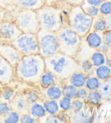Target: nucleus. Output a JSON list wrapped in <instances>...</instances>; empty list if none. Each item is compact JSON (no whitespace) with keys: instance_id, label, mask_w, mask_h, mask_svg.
I'll use <instances>...</instances> for the list:
<instances>
[{"instance_id":"nucleus-27","label":"nucleus","mask_w":111,"mask_h":123,"mask_svg":"<svg viewBox=\"0 0 111 123\" xmlns=\"http://www.w3.org/2000/svg\"><path fill=\"white\" fill-rule=\"evenodd\" d=\"M107 30V23H106L104 16L99 15L97 17L93 18L91 31H96V32H100V33H104Z\"/></svg>"},{"instance_id":"nucleus-18","label":"nucleus","mask_w":111,"mask_h":123,"mask_svg":"<svg viewBox=\"0 0 111 123\" xmlns=\"http://www.w3.org/2000/svg\"><path fill=\"white\" fill-rule=\"evenodd\" d=\"M28 113L32 115L37 120H39L43 118L46 115L45 109L43 104V100H39L33 104H30L28 105Z\"/></svg>"},{"instance_id":"nucleus-4","label":"nucleus","mask_w":111,"mask_h":123,"mask_svg":"<svg viewBox=\"0 0 111 123\" xmlns=\"http://www.w3.org/2000/svg\"><path fill=\"white\" fill-rule=\"evenodd\" d=\"M93 18L83 10L81 6H71L68 15V24L81 38L91 31Z\"/></svg>"},{"instance_id":"nucleus-2","label":"nucleus","mask_w":111,"mask_h":123,"mask_svg":"<svg viewBox=\"0 0 111 123\" xmlns=\"http://www.w3.org/2000/svg\"><path fill=\"white\" fill-rule=\"evenodd\" d=\"M62 5L53 6L44 4L36 10L40 28L56 32L63 26L68 25V15L69 10L65 12L63 8L61 7Z\"/></svg>"},{"instance_id":"nucleus-35","label":"nucleus","mask_w":111,"mask_h":123,"mask_svg":"<svg viewBox=\"0 0 111 123\" xmlns=\"http://www.w3.org/2000/svg\"><path fill=\"white\" fill-rule=\"evenodd\" d=\"M85 105H86L85 101L78 99V98H74L72 100V105H71V109L69 112L70 113H78L82 110Z\"/></svg>"},{"instance_id":"nucleus-11","label":"nucleus","mask_w":111,"mask_h":123,"mask_svg":"<svg viewBox=\"0 0 111 123\" xmlns=\"http://www.w3.org/2000/svg\"><path fill=\"white\" fill-rule=\"evenodd\" d=\"M15 77V67L0 56V84H9Z\"/></svg>"},{"instance_id":"nucleus-29","label":"nucleus","mask_w":111,"mask_h":123,"mask_svg":"<svg viewBox=\"0 0 111 123\" xmlns=\"http://www.w3.org/2000/svg\"><path fill=\"white\" fill-rule=\"evenodd\" d=\"M21 114L19 113L16 110H11L4 117H0V121L5 123H19L21 120Z\"/></svg>"},{"instance_id":"nucleus-9","label":"nucleus","mask_w":111,"mask_h":123,"mask_svg":"<svg viewBox=\"0 0 111 123\" xmlns=\"http://www.w3.org/2000/svg\"><path fill=\"white\" fill-rule=\"evenodd\" d=\"M0 56L13 67H15L23 55L12 44H0Z\"/></svg>"},{"instance_id":"nucleus-5","label":"nucleus","mask_w":111,"mask_h":123,"mask_svg":"<svg viewBox=\"0 0 111 123\" xmlns=\"http://www.w3.org/2000/svg\"><path fill=\"white\" fill-rule=\"evenodd\" d=\"M59 44V51L68 56H74L77 51L81 37L68 25L63 26L56 32Z\"/></svg>"},{"instance_id":"nucleus-12","label":"nucleus","mask_w":111,"mask_h":123,"mask_svg":"<svg viewBox=\"0 0 111 123\" xmlns=\"http://www.w3.org/2000/svg\"><path fill=\"white\" fill-rule=\"evenodd\" d=\"M92 106L87 104L78 113H70V122L74 123H88L93 121V112Z\"/></svg>"},{"instance_id":"nucleus-7","label":"nucleus","mask_w":111,"mask_h":123,"mask_svg":"<svg viewBox=\"0 0 111 123\" xmlns=\"http://www.w3.org/2000/svg\"><path fill=\"white\" fill-rule=\"evenodd\" d=\"M15 23L22 33H37L40 29L36 10L21 9L15 15Z\"/></svg>"},{"instance_id":"nucleus-10","label":"nucleus","mask_w":111,"mask_h":123,"mask_svg":"<svg viewBox=\"0 0 111 123\" xmlns=\"http://www.w3.org/2000/svg\"><path fill=\"white\" fill-rule=\"evenodd\" d=\"M22 33L15 22L0 23V37L4 40L13 41Z\"/></svg>"},{"instance_id":"nucleus-22","label":"nucleus","mask_w":111,"mask_h":123,"mask_svg":"<svg viewBox=\"0 0 111 123\" xmlns=\"http://www.w3.org/2000/svg\"><path fill=\"white\" fill-rule=\"evenodd\" d=\"M85 103H86V104L92 106V107H96V106L103 104V98H102V96L100 94V92H98V90L90 91L88 96L85 100Z\"/></svg>"},{"instance_id":"nucleus-26","label":"nucleus","mask_w":111,"mask_h":123,"mask_svg":"<svg viewBox=\"0 0 111 123\" xmlns=\"http://www.w3.org/2000/svg\"><path fill=\"white\" fill-rule=\"evenodd\" d=\"M62 88V95L68 98H71V99H74L76 98V92L77 88L74 86L73 85H71L68 83L67 80H61Z\"/></svg>"},{"instance_id":"nucleus-46","label":"nucleus","mask_w":111,"mask_h":123,"mask_svg":"<svg viewBox=\"0 0 111 123\" xmlns=\"http://www.w3.org/2000/svg\"><path fill=\"white\" fill-rule=\"evenodd\" d=\"M98 50H100V51H102V52H104V53L107 54L108 52L109 51V47L108 46V44H106V43L103 42L101 44V45H100L99 47L98 48Z\"/></svg>"},{"instance_id":"nucleus-15","label":"nucleus","mask_w":111,"mask_h":123,"mask_svg":"<svg viewBox=\"0 0 111 123\" xmlns=\"http://www.w3.org/2000/svg\"><path fill=\"white\" fill-rule=\"evenodd\" d=\"M40 92L44 99L58 100L59 98H61L63 96L61 81L59 83H57V84H55L53 86H50L47 87V88H42Z\"/></svg>"},{"instance_id":"nucleus-44","label":"nucleus","mask_w":111,"mask_h":123,"mask_svg":"<svg viewBox=\"0 0 111 123\" xmlns=\"http://www.w3.org/2000/svg\"><path fill=\"white\" fill-rule=\"evenodd\" d=\"M85 0H64V2L70 6H80Z\"/></svg>"},{"instance_id":"nucleus-40","label":"nucleus","mask_w":111,"mask_h":123,"mask_svg":"<svg viewBox=\"0 0 111 123\" xmlns=\"http://www.w3.org/2000/svg\"><path fill=\"white\" fill-rule=\"evenodd\" d=\"M88 93H89V91L87 90L85 86L77 88L76 98L85 101V100L86 99V98H87V96H88Z\"/></svg>"},{"instance_id":"nucleus-47","label":"nucleus","mask_w":111,"mask_h":123,"mask_svg":"<svg viewBox=\"0 0 111 123\" xmlns=\"http://www.w3.org/2000/svg\"><path fill=\"white\" fill-rule=\"evenodd\" d=\"M104 20H105L106 23H107V28L108 30H111V14H109V15L104 16Z\"/></svg>"},{"instance_id":"nucleus-21","label":"nucleus","mask_w":111,"mask_h":123,"mask_svg":"<svg viewBox=\"0 0 111 123\" xmlns=\"http://www.w3.org/2000/svg\"><path fill=\"white\" fill-rule=\"evenodd\" d=\"M98 92L103 98V103L109 102L111 98V78L101 81Z\"/></svg>"},{"instance_id":"nucleus-50","label":"nucleus","mask_w":111,"mask_h":123,"mask_svg":"<svg viewBox=\"0 0 111 123\" xmlns=\"http://www.w3.org/2000/svg\"><path fill=\"white\" fill-rule=\"evenodd\" d=\"M108 1H111V0H108Z\"/></svg>"},{"instance_id":"nucleus-13","label":"nucleus","mask_w":111,"mask_h":123,"mask_svg":"<svg viewBox=\"0 0 111 123\" xmlns=\"http://www.w3.org/2000/svg\"><path fill=\"white\" fill-rule=\"evenodd\" d=\"M95 50H94L91 46H89V44L86 43V41L85 40L84 38H81L80 45H79L78 49H77V51L74 57L75 58V60L78 62H79L84 61V60L90 59L91 56H92V53Z\"/></svg>"},{"instance_id":"nucleus-19","label":"nucleus","mask_w":111,"mask_h":123,"mask_svg":"<svg viewBox=\"0 0 111 123\" xmlns=\"http://www.w3.org/2000/svg\"><path fill=\"white\" fill-rule=\"evenodd\" d=\"M86 78H87V76L83 72H81L80 70L78 69L75 72H74L68 78L67 80L68 81V83H70L71 85H73L74 86H75L76 88H80V87L85 86Z\"/></svg>"},{"instance_id":"nucleus-24","label":"nucleus","mask_w":111,"mask_h":123,"mask_svg":"<svg viewBox=\"0 0 111 123\" xmlns=\"http://www.w3.org/2000/svg\"><path fill=\"white\" fill-rule=\"evenodd\" d=\"M94 75L98 77L101 81L109 79L111 78V67L108 64L98 66V67L95 68Z\"/></svg>"},{"instance_id":"nucleus-48","label":"nucleus","mask_w":111,"mask_h":123,"mask_svg":"<svg viewBox=\"0 0 111 123\" xmlns=\"http://www.w3.org/2000/svg\"><path fill=\"white\" fill-rule=\"evenodd\" d=\"M11 3H15V0H0V5L4 6L6 4H11Z\"/></svg>"},{"instance_id":"nucleus-23","label":"nucleus","mask_w":111,"mask_h":123,"mask_svg":"<svg viewBox=\"0 0 111 123\" xmlns=\"http://www.w3.org/2000/svg\"><path fill=\"white\" fill-rule=\"evenodd\" d=\"M43 104H44L46 113L49 114V115H57L58 113L61 111L57 100L44 99L43 100Z\"/></svg>"},{"instance_id":"nucleus-34","label":"nucleus","mask_w":111,"mask_h":123,"mask_svg":"<svg viewBox=\"0 0 111 123\" xmlns=\"http://www.w3.org/2000/svg\"><path fill=\"white\" fill-rule=\"evenodd\" d=\"M72 100L73 99H71V98L65 96H62L61 98H59L57 101L61 110H62V111H69L71 109V105H72Z\"/></svg>"},{"instance_id":"nucleus-36","label":"nucleus","mask_w":111,"mask_h":123,"mask_svg":"<svg viewBox=\"0 0 111 123\" xmlns=\"http://www.w3.org/2000/svg\"><path fill=\"white\" fill-rule=\"evenodd\" d=\"M98 10H99V14L102 16H106L111 14V1L104 0L99 6H98Z\"/></svg>"},{"instance_id":"nucleus-32","label":"nucleus","mask_w":111,"mask_h":123,"mask_svg":"<svg viewBox=\"0 0 111 123\" xmlns=\"http://www.w3.org/2000/svg\"><path fill=\"white\" fill-rule=\"evenodd\" d=\"M24 94H25L26 99H27V102L28 103V104L44 99L41 92H38V91H35V90L28 91V92L24 93Z\"/></svg>"},{"instance_id":"nucleus-38","label":"nucleus","mask_w":111,"mask_h":123,"mask_svg":"<svg viewBox=\"0 0 111 123\" xmlns=\"http://www.w3.org/2000/svg\"><path fill=\"white\" fill-rule=\"evenodd\" d=\"M38 122H45V123H59L60 121L58 119L57 115H49L46 114L44 117L38 120Z\"/></svg>"},{"instance_id":"nucleus-30","label":"nucleus","mask_w":111,"mask_h":123,"mask_svg":"<svg viewBox=\"0 0 111 123\" xmlns=\"http://www.w3.org/2000/svg\"><path fill=\"white\" fill-rule=\"evenodd\" d=\"M101 80L98 79V77L95 75H91V76H87L86 80V84H85V87L90 92V91H95L98 90L100 86Z\"/></svg>"},{"instance_id":"nucleus-3","label":"nucleus","mask_w":111,"mask_h":123,"mask_svg":"<svg viewBox=\"0 0 111 123\" xmlns=\"http://www.w3.org/2000/svg\"><path fill=\"white\" fill-rule=\"evenodd\" d=\"M45 69L52 72L58 79L67 80L74 72L79 69V62L74 56L57 52L52 56L44 57Z\"/></svg>"},{"instance_id":"nucleus-39","label":"nucleus","mask_w":111,"mask_h":123,"mask_svg":"<svg viewBox=\"0 0 111 123\" xmlns=\"http://www.w3.org/2000/svg\"><path fill=\"white\" fill-rule=\"evenodd\" d=\"M21 123H36L38 122V121L34 118L32 115L27 112V113L21 114V120H20Z\"/></svg>"},{"instance_id":"nucleus-20","label":"nucleus","mask_w":111,"mask_h":123,"mask_svg":"<svg viewBox=\"0 0 111 123\" xmlns=\"http://www.w3.org/2000/svg\"><path fill=\"white\" fill-rule=\"evenodd\" d=\"M15 3L20 9L33 10H37L44 5L43 0H15Z\"/></svg>"},{"instance_id":"nucleus-49","label":"nucleus","mask_w":111,"mask_h":123,"mask_svg":"<svg viewBox=\"0 0 111 123\" xmlns=\"http://www.w3.org/2000/svg\"><path fill=\"white\" fill-rule=\"evenodd\" d=\"M106 55H107V63L106 64L111 67V51H109Z\"/></svg>"},{"instance_id":"nucleus-31","label":"nucleus","mask_w":111,"mask_h":123,"mask_svg":"<svg viewBox=\"0 0 111 123\" xmlns=\"http://www.w3.org/2000/svg\"><path fill=\"white\" fill-rule=\"evenodd\" d=\"M15 94H16L15 90L11 88V87L3 88L2 91H1V93H0V100L10 103L14 98V97L15 96Z\"/></svg>"},{"instance_id":"nucleus-43","label":"nucleus","mask_w":111,"mask_h":123,"mask_svg":"<svg viewBox=\"0 0 111 123\" xmlns=\"http://www.w3.org/2000/svg\"><path fill=\"white\" fill-rule=\"evenodd\" d=\"M44 4L47 5H53V6H59L64 4V0H43Z\"/></svg>"},{"instance_id":"nucleus-6","label":"nucleus","mask_w":111,"mask_h":123,"mask_svg":"<svg viewBox=\"0 0 111 123\" xmlns=\"http://www.w3.org/2000/svg\"><path fill=\"white\" fill-rule=\"evenodd\" d=\"M37 38L38 44V54L43 57H48L59 52V44L56 32L40 28Z\"/></svg>"},{"instance_id":"nucleus-14","label":"nucleus","mask_w":111,"mask_h":123,"mask_svg":"<svg viewBox=\"0 0 111 123\" xmlns=\"http://www.w3.org/2000/svg\"><path fill=\"white\" fill-rule=\"evenodd\" d=\"M11 109L19 113L24 114L28 112V103L27 102L24 93H16L14 98L10 102Z\"/></svg>"},{"instance_id":"nucleus-8","label":"nucleus","mask_w":111,"mask_h":123,"mask_svg":"<svg viewBox=\"0 0 111 123\" xmlns=\"http://www.w3.org/2000/svg\"><path fill=\"white\" fill-rule=\"evenodd\" d=\"M23 56L38 53V38L36 33H21L16 38L10 42Z\"/></svg>"},{"instance_id":"nucleus-37","label":"nucleus","mask_w":111,"mask_h":123,"mask_svg":"<svg viewBox=\"0 0 111 123\" xmlns=\"http://www.w3.org/2000/svg\"><path fill=\"white\" fill-rule=\"evenodd\" d=\"M11 106L9 102L0 100V117H4L11 110Z\"/></svg>"},{"instance_id":"nucleus-25","label":"nucleus","mask_w":111,"mask_h":123,"mask_svg":"<svg viewBox=\"0 0 111 123\" xmlns=\"http://www.w3.org/2000/svg\"><path fill=\"white\" fill-rule=\"evenodd\" d=\"M90 60L95 68L107 63V55L104 52L96 50L91 56Z\"/></svg>"},{"instance_id":"nucleus-45","label":"nucleus","mask_w":111,"mask_h":123,"mask_svg":"<svg viewBox=\"0 0 111 123\" xmlns=\"http://www.w3.org/2000/svg\"><path fill=\"white\" fill-rule=\"evenodd\" d=\"M104 0H85L84 2L86 3V4H91V5L96 6V7H98L102 3L104 2Z\"/></svg>"},{"instance_id":"nucleus-33","label":"nucleus","mask_w":111,"mask_h":123,"mask_svg":"<svg viewBox=\"0 0 111 123\" xmlns=\"http://www.w3.org/2000/svg\"><path fill=\"white\" fill-rule=\"evenodd\" d=\"M81 8L83 9L85 12L88 15L92 16V18H95L97 16L100 15L99 14V10H98V7H96V6L91 5V4H86V3H83L82 5H80Z\"/></svg>"},{"instance_id":"nucleus-1","label":"nucleus","mask_w":111,"mask_h":123,"mask_svg":"<svg viewBox=\"0 0 111 123\" xmlns=\"http://www.w3.org/2000/svg\"><path fill=\"white\" fill-rule=\"evenodd\" d=\"M45 70L44 58L39 54L24 55L15 67V76L24 82L38 84Z\"/></svg>"},{"instance_id":"nucleus-17","label":"nucleus","mask_w":111,"mask_h":123,"mask_svg":"<svg viewBox=\"0 0 111 123\" xmlns=\"http://www.w3.org/2000/svg\"><path fill=\"white\" fill-rule=\"evenodd\" d=\"M60 81H61V80L58 79L52 72L45 69L41 74L38 84H39L41 88H47V87L50 86L57 84Z\"/></svg>"},{"instance_id":"nucleus-41","label":"nucleus","mask_w":111,"mask_h":123,"mask_svg":"<svg viewBox=\"0 0 111 123\" xmlns=\"http://www.w3.org/2000/svg\"><path fill=\"white\" fill-rule=\"evenodd\" d=\"M57 117L60 122H70V113L69 111H61L58 113Z\"/></svg>"},{"instance_id":"nucleus-28","label":"nucleus","mask_w":111,"mask_h":123,"mask_svg":"<svg viewBox=\"0 0 111 123\" xmlns=\"http://www.w3.org/2000/svg\"><path fill=\"white\" fill-rule=\"evenodd\" d=\"M79 70L83 72L86 76H91V75H94L95 67L92 63V62L89 59H87L79 62Z\"/></svg>"},{"instance_id":"nucleus-42","label":"nucleus","mask_w":111,"mask_h":123,"mask_svg":"<svg viewBox=\"0 0 111 123\" xmlns=\"http://www.w3.org/2000/svg\"><path fill=\"white\" fill-rule=\"evenodd\" d=\"M104 42L109 47V51H111V30H107L104 33Z\"/></svg>"},{"instance_id":"nucleus-16","label":"nucleus","mask_w":111,"mask_h":123,"mask_svg":"<svg viewBox=\"0 0 111 123\" xmlns=\"http://www.w3.org/2000/svg\"><path fill=\"white\" fill-rule=\"evenodd\" d=\"M86 43L94 50H98V48L104 42V33L96 32V31H90L86 36L84 37Z\"/></svg>"}]
</instances>
